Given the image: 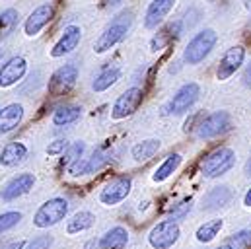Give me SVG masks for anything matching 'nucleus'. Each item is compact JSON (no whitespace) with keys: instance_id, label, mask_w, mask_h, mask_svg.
<instances>
[{"instance_id":"f257e3e1","label":"nucleus","mask_w":251,"mask_h":249,"mask_svg":"<svg viewBox=\"0 0 251 249\" xmlns=\"http://www.w3.org/2000/svg\"><path fill=\"white\" fill-rule=\"evenodd\" d=\"M130 25H132V12L125 10V12L117 14V16L105 25V29L101 31V35L96 39L94 51H96L98 55L111 51L117 43H121V41L125 39L128 29H130Z\"/></svg>"},{"instance_id":"f03ea898","label":"nucleus","mask_w":251,"mask_h":249,"mask_svg":"<svg viewBox=\"0 0 251 249\" xmlns=\"http://www.w3.org/2000/svg\"><path fill=\"white\" fill-rule=\"evenodd\" d=\"M216 41H218V35H216L214 29H210V27L201 29L199 33L193 35V39L187 43V47L183 51V61L187 64H193V66L201 64L212 53V49L216 47Z\"/></svg>"},{"instance_id":"7ed1b4c3","label":"nucleus","mask_w":251,"mask_h":249,"mask_svg":"<svg viewBox=\"0 0 251 249\" xmlns=\"http://www.w3.org/2000/svg\"><path fill=\"white\" fill-rule=\"evenodd\" d=\"M236 166V152L232 148H218L214 152H210L204 162L201 164V172L204 177L208 179H214V177H220L224 174H228L232 168Z\"/></svg>"},{"instance_id":"20e7f679","label":"nucleus","mask_w":251,"mask_h":249,"mask_svg":"<svg viewBox=\"0 0 251 249\" xmlns=\"http://www.w3.org/2000/svg\"><path fill=\"white\" fill-rule=\"evenodd\" d=\"M66 214H68V200L55 197L39 206V210L33 216V224L37 228H49V226H55L61 220H64Z\"/></svg>"},{"instance_id":"39448f33","label":"nucleus","mask_w":251,"mask_h":249,"mask_svg":"<svg viewBox=\"0 0 251 249\" xmlns=\"http://www.w3.org/2000/svg\"><path fill=\"white\" fill-rule=\"evenodd\" d=\"M199 96H201L199 84H195V82L183 84V86L176 92V96L166 103L164 113H166V115H183V113H187L189 109L197 103Z\"/></svg>"},{"instance_id":"423d86ee","label":"nucleus","mask_w":251,"mask_h":249,"mask_svg":"<svg viewBox=\"0 0 251 249\" xmlns=\"http://www.w3.org/2000/svg\"><path fill=\"white\" fill-rule=\"evenodd\" d=\"M232 128V117L228 111H214L210 115H206L199 126H197V136L202 138V140H208V138H214V136H220L224 132H228Z\"/></svg>"},{"instance_id":"0eeeda50","label":"nucleus","mask_w":251,"mask_h":249,"mask_svg":"<svg viewBox=\"0 0 251 249\" xmlns=\"http://www.w3.org/2000/svg\"><path fill=\"white\" fill-rule=\"evenodd\" d=\"M142 98H144V92H142L140 88H136V86L125 90V92L115 100V103H113V107H111V119L121 121V119L130 117V115L138 109V105L142 103Z\"/></svg>"},{"instance_id":"6e6552de","label":"nucleus","mask_w":251,"mask_h":249,"mask_svg":"<svg viewBox=\"0 0 251 249\" xmlns=\"http://www.w3.org/2000/svg\"><path fill=\"white\" fill-rule=\"evenodd\" d=\"M179 240V226L174 220H164L152 228L148 242L154 249H170Z\"/></svg>"},{"instance_id":"1a4fd4ad","label":"nucleus","mask_w":251,"mask_h":249,"mask_svg":"<svg viewBox=\"0 0 251 249\" xmlns=\"http://www.w3.org/2000/svg\"><path fill=\"white\" fill-rule=\"evenodd\" d=\"M78 80V66L76 64H64L55 70V74L49 80V92L53 96H64L68 94Z\"/></svg>"},{"instance_id":"9d476101","label":"nucleus","mask_w":251,"mask_h":249,"mask_svg":"<svg viewBox=\"0 0 251 249\" xmlns=\"http://www.w3.org/2000/svg\"><path fill=\"white\" fill-rule=\"evenodd\" d=\"M244 59H246V49H244L242 45H234V47H230V49L222 55L220 62H218L216 78H218L220 82L232 78V76L236 74V70L244 64Z\"/></svg>"},{"instance_id":"9b49d317","label":"nucleus","mask_w":251,"mask_h":249,"mask_svg":"<svg viewBox=\"0 0 251 249\" xmlns=\"http://www.w3.org/2000/svg\"><path fill=\"white\" fill-rule=\"evenodd\" d=\"M130 185H132L130 177H115V179H111L107 185L101 189L100 200L103 204H109V206L119 204L121 200H125L126 195L130 193Z\"/></svg>"},{"instance_id":"f8f14e48","label":"nucleus","mask_w":251,"mask_h":249,"mask_svg":"<svg viewBox=\"0 0 251 249\" xmlns=\"http://www.w3.org/2000/svg\"><path fill=\"white\" fill-rule=\"evenodd\" d=\"M27 72V62L24 57H12L0 66V88H10L18 84Z\"/></svg>"},{"instance_id":"ddd939ff","label":"nucleus","mask_w":251,"mask_h":249,"mask_svg":"<svg viewBox=\"0 0 251 249\" xmlns=\"http://www.w3.org/2000/svg\"><path fill=\"white\" fill-rule=\"evenodd\" d=\"M109 162V154L103 152V150H96L90 158H80L78 162H74L70 168H68V174L70 175H86V174H96L100 172L105 164Z\"/></svg>"},{"instance_id":"4468645a","label":"nucleus","mask_w":251,"mask_h":249,"mask_svg":"<svg viewBox=\"0 0 251 249\" xmlns=\"http://www.w3.org/2000/svg\"><path fill=\"white\" fill-rule=\"evenodd\" d=\"M174 6H176V0H152L144 14V27L156 29L166 20V16L174 10Z\"/></svg>"},{"instance_id":"2eb2a0df","label":"nucleus","mask_w":251,"mask_h":249,"mask_svg":"<svg viewBox=\"0 0 251 249\" xmlns=\"http://www.w3.org/2000/svg\"><path fill=\"white\" fill-rule=\"evenodd\" d=\"M33 185H35V177L31 174H20L4 185L0 197H2V200H14V199L24 197L25 193H29L33 189Z\"/></svg>"},{"instance_id":"dca6fc26","label":"nucleus","mask_w":251,"mask_h":249,"mask_svg":"<svg viewBox=\"0 0 251 249\" xmlns=\"http://www.w3.org/2000/svg\"><path fill=\"white\" fill-rule=\"evenodd\" d=\"M80 39H82V31L78 25H66L61 35V39L55 43V47L51 49V57L59 59L64 55H70L78 45H80Z\"/></svg>"},{"instance_id":"f3484780","label":"nucleus","mask_w":251,"mask_h":249,"mask_svg":"<svg viewBox=\"0 0 251 249\" xmlns=\"http://www.w3.org/2000/svg\"><path fill=\"white\" fill-rule=\"evenodd\" d=\"M51 18H53V6H51V4L37 6V8L29 14V18L25 20V24H24L25 35H27V37H35V35L51 22Z\"/></svg>"},{"instance_id":"a211bd4d","label":"nucleus","mask_w":251,"mask_h":249,"mask_svg":"<svg viewBox=\"0 0 251 249\" xmlns=\"http://www.w3.org/2000/svg\"><path fill=\"white\" fill-rule=\"evenodd\" d=\"M24 119V107L20 103H10L0 109V134L12 132Z\"/></svg>"},{"instance_id":"6ab92c4d","label":"nucleus","mask_w":251,"mask_h":249,"mask_svg":"<svg viewBox=\"0 0 251 249\" xmlns=\"http://www.w3.org/2000/svg\"><path fill=\"white\" fill-rule=\"evenodd\" d=\"M27 158V148L22 142H8L0 152V164L4 168H14Z\"/></svg>"},{"instance_id":"aec40b11","label":"nucleus","mask_w":251,"mask_h":249,"mask_svg":"<svg viewBox=\"0 0 251 249\" xmlns=\"http://www.w3.org/2000/svg\"><path fill=\"white\" fill-rule=\"evenodd\" d=\"M232 200V191L228 187H214L202 199V210H218Z\"/></svg>"},{"instance_id":"412c9836","label":"nucleus","mask_w":251,"mask_h":249,"mask_svg":"<svg viewBox=\"0 0 251 249\" xmlns=\"http://www.w3.org/2000/svg\"><path fill=\"white\" fill-rule=\"evenodd\" d=\"M119 78H121V66H119V64H109V66H105V68L94 78L92 90H94V92H105V90H109Z\"/></svg>"},{"instance_id":"4be33fe9","label":"nucleus","mask_w":251,"mask_h":249,"mask_svg":"<svg viewBox=\"0 0 251 249\" xmlns=\"http://www.w3.org/2000/svg\"><path fill=\"white\" fill-rule=\"evenodd\" d=\"M128 242V232L121 226L111 228L109 232L103 234V238L100 240V248L101 249H123Z\"/></svg>"},{"instance_id":"5701e85b","label":"nucleus","mask_w":251,"mask_h":249,"mask_svg":"<svg viewBox=\"0 0 251 249\" xmlns=\"http://www.w3.org/2000/svg\"><path fill=\"white\" fill-rule=\"evenodd\" d=\"M160 140L158 138H148V140H142V142H138V144H134L132 146V150H130V154H132V158L136 160V162H148L158 150H160Z\"/></svg>"},{"instance_id":"b1692460","label":"nucleus","mask_w":251,"mask_h":249,"mask_svg":"<svg viewBox=\"0 0 251 249\" xmlns=\"http://www.w3.org/2000/svg\"><path fill=\"white\" fill-rule=\"evenodd\" d=\"M179 166H181V156H179V154H170V156L156 168V172H154V175H152V181H156V183L166 181Z\"/></svg>"},{"instance_id":"393cba45","label":"nucleus","mask_w":251,"mask_h":249,"mask_svg":"<svg viewBox=\"0 0 251 249\" xmlns=\"http://www.w3.org/2000/svg\"><path fill=\"white\" fill-rule=\"evenodd\" d=\"M80 117H82V107H78V105H61L53 113V123L57 126H64V124L76 123Z\"/></svg>"},{"instance_id":"a878e982","label":"nucleus","mask_w":251,"mask_h":249,"mask_svg":"<svg viewBox=\"0 0 251 249\" xmlns=\"http://www.w3.org/2000/svg\"><path fill=\"white\" fill-rule=\"evenodd\" d=\"M94 214L92 212H86V210H80L76 212L70 220H68V226H66V232L68 234H78V232H84L88 228L94 226Z\"/></svg>"},{"instance_id":"bb28decb","label":"nucleus","mask_w":251,"mask_h":249,"mask_svg":"<svg viewBox=\"0 0 251 249\" xmlns=\"http://www.w3.org/2000/svg\"><path fill=\"white\" fill-rule=\"evenodd\" d=\"M222 226H224L222 220H210V222L202 224V226L197 230V240H199L201 244H208V242H212V240L218 236V232L222 230Z\"/></svg>"},{"instance_id":"cd10ccee","label":"nucleus","mask_w":251,"mask_h":249,"mask_svg":"<svg viewBox=\"0 0 251 249\" xmlns=\"http://www.w3.org/2000/svg\"><path fill=\"white\" fill-rule=\"evenodd\" d=\"M18 18H20V14L14 8H8V10H4L0 14V37H4V35L14 31L16 24H18Z\"/></svg>"},{"instance_id":"c85d7f7f","label":"nucleus","mask_w":251,"mask_h":249,"mask_svg":"<svg viewBox=\"0 0 251 249\" xmlns=\"http://www.w3.org/2000/svg\"><path fill=\"white\" fill-rule=\"evenodd\" d=\"M84 150H86V144L84 142H74L72 146H68V150L63 154V166L70 168L74 162H78L82 158Z\"/></svg>"},{"instance_id":"c756f323","label":"nucleus","mask_w":251,"mask_h":249,"mask_svg":"<svg viewBox=\"0 0 251 249\" xmlns=\"http://www.w3.org/2000/svg\"><path fill=\"white\" fill-rule=\"evenodd\" d=\"M226 244L232 249H248L251 246V230H240V232H236Z\"/></svg>"},{"instance_id":"7c9ffc66","label":"nucleus","mask_w":251,"mask_h":249,"mask_svg":"<svg viewBox=\"0 0 251 249\" xmlns=\"http://www.w3.org/2000/svg\"><path fill=\"white\" fill-rule=\"evenodd\" d=\"M20 220H22V214H20V212H14V210H12V212H4V214H0V234L12 230Z\"/></svg>"},{"instance_id":"2f4dec72","label":"nucleus","mask_w":251,"mask_h":249,"mask_svg":"<svg viewBox=\"0 0 251 249\" xmlns=\"http://www.w3.org/2000/svg\"><path fill=\"white\" fill-rule=\"evenodd\" d=\"M191 206H193V200H191V199H185V200H181L179 204H176L174 210H172V220H181V218H185L189 214V210H191Z\"/></svg>"},{"instance_id":"473e14b6","label":"nucleus","mask_w":251,"mask_h":249,"mask_svg":"<svg viewBox=\"0 0 251 249\" xmlns=\"http://www.w3.org/2000/svg\"><path fill=\"white\" fill-rule=\"evenodd\" d=\"M68 146H70V144H68L64 138H57V140L49 142L47 154H49V156H61V154H64V152L68 150Z\"/></svg>"},{"instance_id":"72a5a7b5","label":"nucleus","mask_w":251,"mask_h":249,"mask_svg":"<svg viewBox=\"0 0 251 249\" xmlns=\"http://www.w3.org/2000/svg\"><path fill=\"white\" fill-rule=\"evenodd\" d=\"M53 246V238L51 236H39V238H35V240H31L25 249H49Z\"/></svg>"},{"instance_id":"f704fd0d","label":"nucleus","mask_w":251,"mask_h":249,"mask_svg":"<svg viewBox=\"0 0 251 249\" xmlns=\"http://www.w3.org/2000/svg\"><path fill=\"white\" fill-rule=\"evenodd\" d=\"M244 84H246L248 88H251V61H250V64L246 66V70H244Z\"/></svg>"},{"instance_id":"c9c22d12","label":"nucleus","mask_w":251,"mask_h":249,"mask_svg":"<svg viewBox=\"0 0 251 249\" xmlns=\"http://www.w3.org/2000/svg\"><path fill=\"white\" fill-rule=\"evenodd\" d=\"M125 0H107V8H117L119 4H123Z\"/></svg>"},{"instance_id":"e433bc0d","label":"nucleus","mask_w":251,"mask_h":249,"mask_svg":"<svg viewBox=\"0 0 251 249\" xmlns=\"http://www.w3.org/2000/svg\"><path fill=\"white\" fill-rule=\"evenodd\" d=\"M24 246H25L24 242H14V244L8 246V249H24Z\"/></svg>"},{"instance_id":"4c0bfd02","label":"nucleus","mask_w":251,"mask_h":249,"mask_svg":"<svg viewBox=\"0 0 251 249\" xmlns=\"http://www.w3.org/2000/svg\"><path fill=\"white\" fill-rule=\"evenodd\" d=\"M244 204H246V206H251V189L248 191V195H246V199H244Z\"/></svg>"},{"instance_id":"58836bf2","label":"nucleus","mask_w":251,"mask_h":249,"mask_svg":"<svg viewBox=\"0 0 251 249\" xmlns=\"http://www.w3.org/2000/svg\"><path fill=\"white\" fill-rule=\"evenodd\" d=\"M246 174H248V175L251 177V158L248 160V164H246Z\"/></svg>"},{"instance_id":"ea45409f","label":"nucleus","mask_w":251,"mask_h":249,"mask_svg":"<svg viewBox=\"0 0 251 249\" xmlns=\"http://www.w3.org/2000/svg\"><path fill=\"white\" fill-rule=\"evenodd\" d=\"M246 8H248V10L251 12V0H246Z\"/></svg>"},{"instance_id":"a19ab883","label":"nucleus","mask_w":251,"mask_h":249,"mask_svg":"<svg viewBox=\"0 0 251 249\" xmlns=\"http://www.w3.org/2000/svg\"><path fill=\"white\" fill-rule=\"evenodd\" d=\"M216 249H232V248H230L228 244H224V246H220V248H216Z\"/></svg>"},{"instance_id":"79ce46f5","label":"nucleus","mask_w":251,"mask_h":249,"mask_svg":"<svg viewBox=\"0 0 251 249\" xmlns=\"http://www.w3.org/2000/svg\"><path fill=\"white\" fill-rule=\"evenodd\" d=\"M0 61H2V51H0Z\"/></svg>"}]
</instances>
